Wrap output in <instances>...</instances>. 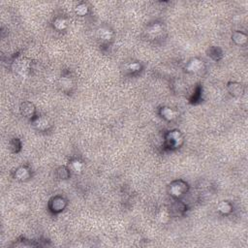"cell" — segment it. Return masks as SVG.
Wrapping results in <instances>:
<instances>
[{"label": "cell", "mask_w": 248, "mask_h": 248, "mask_svg": "<svg viewBox=\"0 0 248 248\" xmlns=\"http://www.w3.org/2000/svg\"><path fill=\"white\" fill-rule=\"evenodd\" d=\"M28 68H29V64L25 59H21V60L17 61L16 70L18 71V73H19V74L24 75L28 71Z\"/></svg>", "instance_id": "cell-1"}, {"label": "cell", "mask_w": 248, "mask_h": 248, "mask_svg": "<svg viewBox=\"0 0 248 248\" xmlns=\"http://www.w3.org/2000/svg\"><path fill=\"white\" fill-rule=\"evenodd\" d=\"M99 38L102 40V41H110L112 38H113V32L110 30V29L108 28H101L99 29Z\"/></svg>", "instance_id": "cell-2"}, {"label": "cell", "mask_w": 248, "mask_h": 248, "mask_svg": "<svg viewBox=\"0 0 248 248\" xmlns=\"http://www.w3.org/2000/svg\"><path fill=\"white\" fill-rule=\"evenodd\" d=\"M202 67H203V61L194 59L189 62V64L187 65V70L190 72H198L202 69Z\"/></svg>", "instance_id": "cell-3"}, {"label": "cell", "mask_w": 248, "mask_h": 248, "mask_svg": "<svg viewBox=\"0 0 248 248\" xmlns=\"http://www.w3.org/2000/svg\"><path fill=\"white\" fill-rule=\"evenodd\" d=\"M184 189H185V185L180 182V183L173 184L172 186V188H171V193L173 196H179V195H181L182 193L184 192Z\"/></svg>", "instance_id": "cell-4"}, {"label": "cell", "mask_w": 248, "mask_h": 248, "mask_svg": "<svg viewBox=\"0 0 248 248\" xmlns=\"http://www.w3.org/2000/svg\"><path fill=\"white\" fill-rule=\"evenodd\" d=\"M35 126L37 127L38 129L40 130H45L48 126H49V122L46 118H38L37 120L35 121Z\"/></svg>", "instance_id": "cell-5"}, {"label": "cell", "mask_w": 248, "mask_h": 248, "mask_svg": "<svg viewBox=\"0 0 248 248\" xmlns=\"http://www.w3.org/2000/svg\"><path fill=\"white\" fill-rule=\"evenodd\" d=\"M162 115L166 119H173L176 118V113H174L170 108H164L162 110Z\"/></svg>", "instance_id": "cell-6"}, {"label": "cell", "mask_w": 248, "mask_h": 248, "mask_svg": "<svg viewBox=\"0 0 248 248\" xmlns=\"http://www.w3.org/2000/svg\"><path fill=\"white\" fill-rule=\"evenodd\" d=\"M218 209H219L220 212L227 214V213H229L230 211H231L232 207H231V205H230L229 203H227V202H222V203H219V206H218Z\"/></svg>", "instance_id": "cell-7"}, {"label": "cell", "mask_w": 248, "mask_h": 248, "mask_svg": "<svg viewBox=\"0 0 248 248\" xmlns=\"http://www.w3.org/2000/svg\"><path fill=\"white\" fill-rule=\"evenodd\" d=\"M247 40V37L242 34V33H239V32H237L234 34V41L238 44V45H242V44H244Z\"/></svg>", "instance_id": "cell-8"}, {"label": "cell", "mask_w": 248, "mask_h": 248, "mask_svg": "<svg viewBox=\"0 0 248 248\" xmlns=\"http://www.w3.org/2000/svg\"><path fill=\"white\" fill-rule=\"evenodd\" d=\"M53 25L56 29H58V30H63V29H65L67 26V21L63 19H57L54 20Z\"/></svg>", "instance_id": "cell-9"}, {"label": "cell", "mask_w": 248, "mask_h": 248, "mask_svg": "<svg viewBox=\"0 0 248 248\" xmlns=\"http://www.w3.org/2000/svg\"><path fill=\"white\" fill-rule=\"evenodd\" d=\"M28 171L26 169H24V168H20V169H19L16 173V177L19 178V179H25L28 177Z\"/></svg>", "instance_id": "cell-10"}, {"label": "cell", "mask_w": 248, "mask_h": 248, "mask_svg": "<svg viewBox=\"0 0 248 248\" xmlns=\"http://www.w3.org/2000/svg\"><path fill=\"white\" fill-rule=\"evenodd\" d=\"M87 7L85 4H79L77 6V8H76V13L78 15H79V16H84V15L87 13Z\"/></svg>", "instance_id": "cell-11"}, {"label": "cell", "mask_w": 248, "mask_h": 248, "mask_svg": "<svg viewBox=\"0 0 248 248\" xmlns=\"http://www.w3.org/2000/svg\"><path fill=\"white\" fill-rule=\"evenodd\" d=\"M63 203H64V201L62 199H56L53 202V208L55 210H61L64 207Z\"/></svg>", "instance_id": "cell-12"}, {"label": "cell", "mask_w": 248, "mask_h": 248, "mask_svg": "<svg viewBox=\"0 0 248 248\" xmlns=\"http://www.w3.org/2000/svg\"><path fill=\"white\" fill-rule=\"evenodd\" d=\"M160 31H161V25H160V24H154V25H152L149 28L148 33H150V34H156V33H159Z\"/></svg>", "instance_id": "cell-13"}, {"label": "cell", "mask_w": 248, "mask_h": 248, "mask_svg": "<svg viewBox=\"0 0 248 248\" xmlns=\"http://www.w3.org/2000/svg\"><path fill=\"white\" fill-rule=\"evenodd\" d=\"M170 137H171L170 141H171L172 143H174L176 144H177L178 142L180 141V140H179V134H178L177 132H173V133H172V134L170 135Z\"/></svg>", "instance_id": "cell-14"}, {"label": "cell", "mask_w": 248, "mask_h": 248, "mask_svg": "<svg viewBox=\"0 0 248 248\" xmlns=\"http://www.w3.org/2000/svg\"><path fill=\"white\" fill-rule=\"evenodd\" d=\"M72 167L76 172H81L82 169H83V164L81 162H79V161H74L72 163Z\"/></svg>", "instance_id": "cell-15"}, {"label": "cell", "mask_w": 248, "mask_h": 248, "mask_svg": "<svg viewBox=\"0 0 248 248\" xmlns=\"http://www.w3.org/2000/svg\"><path fill=\"white\" fill-rule=\"evenodd\" d=\"M30 108H31V105L27 104V107L23 109V113L24 115H26V116H30L32 114V113H33V109H31V110H30Z\"/></svg>", "instance_id": "cell-16"}, {"label": "cell", "mask_w": 248, "mask_h": 248, "mask_svg": "<svg viewBox=\"0 0 248 248\" xmlns=\"http://www.w3.org/2000/svg\"><path fill=\"white\" fill-rule=\"evenodd\" d=\"M129 69L132 71V72H136V71H139L141 69V65L137 63V62H134V63H131L129 65Z\"/></svg>", "instance_id": "cell-17"}, {"label": "cell", "mask_w": 248, "mask_h": 248, "mask_svg": "<svg viewBox=\"0 0 248 248\" xmlns=\"http://www.w3.org/2000/svg\"><path fill=\"white\" fill-rule=\"evenodd\" d=\"M234 94L237 93V94H242V89H240V85L238 84H233V89L231 90Z\"/></svg>", "instance_id": "cell-18"}, {"label": "cell", "mask_w": 248, "mask_h": 248, "mask_svg": "<svg viewBox=\"0 0 248 248\" xmlns=\"http://www.w3.org/2000/svg\"><path fill=\"white\" fill-rule=\"evenodd\" d=\"M159 218L162 222H165V219L168 218V214H167L166 211H161V213L159 214Z\"/></svg>", "instance_id": "cell-19"}]
</instances>
